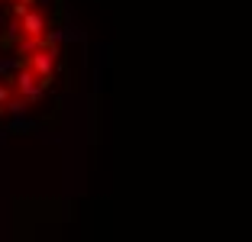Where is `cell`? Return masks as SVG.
<instances>
[{
    "label": "cell",
    "mask_w": 252,
    "mask_h": 242,
    "mask_svg": "<svg viewBox=\"0 0 252 242\" xmlns=\"http://www.w3.org/2000/svg\"><path fill=\"white\" fill-rule=\"evenodd\" d=\"M62 78V49L42 0H0V123L32 113Z\"/></svg>",
    "instance_id": "cell-1"
}]
</instances>
